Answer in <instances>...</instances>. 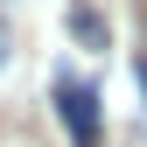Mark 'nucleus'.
I'll return each mask as SVG.
<instances>
[{"instance_id": "nucleus-1", "label": "nucleus", "mask_w": 147, "mask_h": 147, "mask_svg": "<svg viewBox=\"0 0 147 147\" xmlns=\"http://www.w3.org/2000/svg\"><path fill=\"white\" fill-rule=\"evenodd\" d=\"M56 112H63V126H70L77 147H98V91H91V84L56 77Z\"/></svg>"}, {"instance_id": "nucleus-2", "label": "nucleus", "mask_w": 147, "mask_h": 147, "mask_svg": "<svg viewBox=\"0 0 147 147\" xmlns=\"http://www.w3.org/2000/svg\"><path fill=\"white\" fill-rule=\"evenodd\" d=\"M63 28H70V42H77V49H105V42H112L105 14H98V7H84V0H77L70 14H63Z\"/></svg>"}, {"instance_id": "nucleus-3", "label": "nucleus", "mask_w": 147, "mask_h": 147, "mask_svg": "<svg viewBox=\"0 0 147 147\" xmlns=\"http://www.w3.org/2000/svg\"><path fill=\"white\" fill-rule=\"evenodd\" d=\"M7 56H14V42H7V28H0V70H7Z\"/></svg>"}]
</instances>
